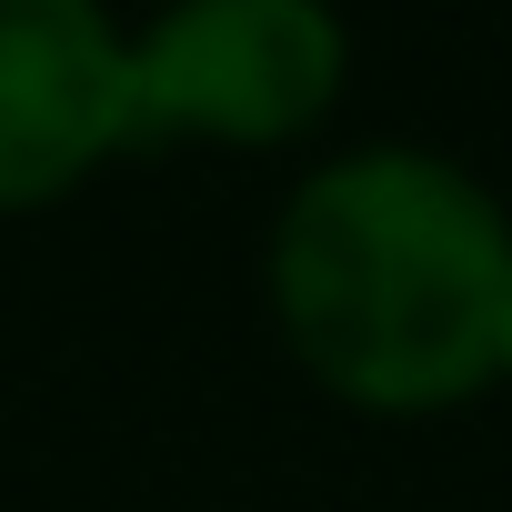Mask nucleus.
I'll use <instances>...</instances> for the list:
<instances>
[{"label": "nucleus", "mask_w": 512, "mask_h": 512, "mask_svg": "<svg viewBox=\"0 0 512 512\" xmlns=\"http://www.w3.org/2000/svg\"><path fill=\"white\" fill-rule=\"evenodd\" d=\"M262 292L352 412L422 422L512 382V211L442 151L322 161L272 221Z\"/></svg>", "instance_id": "f257e3e1"}, {"label": "nucleus", "mask_w": 512, "mask_h": 512, "mask_svg": "<svg viewBox=\"0 0 512 512\" xmlns=\"http://www.w3.org/2000/svg\"><path fill=\"white\" fill-rule=\"evenodd\" d=\"M352 31L332 0H171L131 41V141L282 151L332 121Z\"/></svg>", "instance_id": "f03ea898"}, {"label": "nucleus", "mask_w": 512, "mask_h": 512, "mask_svg": "<svg viewBox=\"0 0 512 512\" xmlns=\"http://www.w3.org/2000/svg\"><path fill=\"white\" fill-rule=\"evenodd\" d=\"M131 151V41L101 0H0V211H41Z\"/></svg>", "instance_id": "7ed1b4c3"}]
</instances>
